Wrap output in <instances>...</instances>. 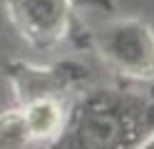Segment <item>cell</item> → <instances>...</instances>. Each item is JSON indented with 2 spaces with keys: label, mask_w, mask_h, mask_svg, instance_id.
Masks as SVG:
<instances>
[{
  "label": "cell",
  "mask_w": 154,
  "mask_h": 149,
  "mask_svg": "<svg viewBox=\"0 0 154 149\" xmlns=\"http://www.w3.org/2000/svg\"><path fill=\"white\" fill-rule=\"evenodd\" d=\"M30 139L32 137L25 127L23 112H10L0 117V149H25Z\"/></svg>",
  "instance_id": "5"
},
{
  "label": "cell",
  "mask_w": 154,
  "mask_h": 149,
  "mask_svg": "<svg viewBox=\"0 0 154 149\" xmlns=\"http://www.w3.org/2000/svg\"><path fill=\"white\" fill-rule=\"evenodd\" d=\"M137 149H154V134H152V137H149V139H147V142H144L142 147H137Z\"/></svg>",
  "instance_id": "6"
},
{
  "label": "cell",
  "mask_w": 154,
  "mask_h": 149,
  "mask_svg": "<svg viewBox=\"0 0 154 149\" xmlns=\"http://www.w3.org/2000/svg\"><path fill=\"white\" fill-rule=\"evenodd\" d=\"M15 27L35 47H50L65 35L70 0H5Z\"/></svg>",
  "instance_id": "3"
},
{
  "label": "cell",
  "mask_w": 154,
  "mask_h": 149,
  "mask_svg": "<svg viewBox=\"0 0 154 149\" xmlns=\"http://www.w3.org/2000/svg\"><path fill=\"white\" fill-rule=\"evenodd\" d=\"M129 107L124 99L112 97L92 99L82 104L75 124L55 149H137L139 139L154 127V107Z\"/></svg>",
  "instance_id": "1"
},
{
  "label": "cell",
  "mask_w": 154,
  "mask_h": 149,
  "mask_svg": "<svg viewBox=\"0 0 154 149\" xmlns=\"http://www.w3.org/2000/svg\"><path fill=\"white\" fill-rule=\"evenodd\" d=\"M25 127L32 139H50L62 129V109L55 99H35L23 109Z\"/></svg>",
  "instance_id": "4"
},
{
  "label": "cell",
  "mask_w": 154,
  "mask_h": 149,
  "mask_svg": "<svg viewBox=\"0 0 154 149\" xmlns=\"http://www.w3.org/2000/svg\"><path fill=\"white\" fill-rule=\"evenodd\" d=\"M97 42L102 55L119 72L137 79L154 77V35L149 25L139 20H122L104 27Z\"/></svg>",
  "instance_id": "2"
}]
</instances>
